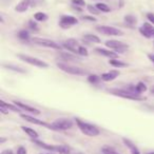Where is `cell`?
I'll return each instance as SVG.
<instances>
[{
    "label": "cell",
    "instance_id": "cell-1",
    "mask_svg": "<svg viewBox=\"0 0 154 154\" xmlns=\"http://www.w3.org/2000/svg\"><path fill=\"white\" fill-rule=\"evenodd\" d=\"M62 48L66 50V51L71 52V53L75 54V55H80V56H88L89 52L85 47L80 45L78 41L74 38H70L66 40L62 43Z\"/></svg>",
    "mask_w": 154,
    "mask_h": 154
},
{
    "label": "cell",
    "instance_id": "cell-2",
    "mask_svg": "<svg viewBox=\"0 0 154 154\" xmlns=\"http://www.w3.org/2000/svg\"><path fill=\"white\" fill-rule=\"evenodd\" d=\"M109 93H111L114 96L131 99V100H138V101L145 100V97L140 96L139 93H135L133 91L129 90V89H111V90H109Z\"/></svg>",
    "mask_w": 154,
    "mask_h": 154
},
{
    "label": "cell",
    "instance_id": "cell-3",
    "mask_svg": "<svg viewBox=\"0 0 154 154\" xmlns=\"http://www.w3.org/2000/svg\"><path fill=\"white\" fill-rule=\"evenodd\" d=\"M75 122H76L77 128L79 129V130L82 131V133H84L87 136L96 137L100 134L99 129L97 128L96 126H94V125H91V124H89V122H82V120L78 119V118H76Z\"/></svg>",
    "mask_w": 154,
    "mask_h": 154
},
{
    "label": "cell",
    "instance_id": "cell-4",
    "mask_svg": "<svg viewBox=\"0 0 154 154\" xmlns=\"http://www.w3.org/2000/svg\"><path fill=\"white\" fill-rule=\"evenodd\" d=\"M56 66H57V68L59 69V70H61L62 72L68 73V74H71V75H76V76H86V75H89L88 71H86L85 69L71 66V64L64 63V62H57Z\"/></svg>",
    "mask_w": 154,
    "mask_h": 154
},
{
    "label": "cell",
    "instance_id": "cell-5",
    "mask_svg": "<svg viewBox=\"0 0 154 154\" xmlns=\"http://www.w3.org/2000/svg\"><path fill=\"white\" fill-rule=\"evenodd\" d=\"M17 56L20 60H22V61L31 64V66H37V68L47 69L48 66H49V64H48L47 62L43 61V60H41V59H39V58L33 57V56H30V55H26V54H18Z\"/></svg>",
    "mask_w": 154,
    "mask_h": 154
},
{
    "label": "cell",
    "instance_id": "cell-6",
    "mask_svg": "<svg viewBox=\"0 0 154 154\" xmlns=\"http://www.w3.org/2000/svg\"><path fill=\"white\" fill-rule=\"evenodd\" d=\"M32 42H34L35 45H40V47H45V48H49V49H54V50H58V51H61L62 45H60L59 43L55 42L53 40H50L47 38H40V37H33L32 38Z\"/></svg>",
    "mask_w": 154,
    "mask_h": 154
},
{
    "label": "cell",
    "instance_id": "cell-7",
    "mask_svg": "<svg viewBox=\"0 0 154 154\" xmlns=\"http://www.w3.org/2000/svg\"><path fill=\"white\" fill-rule=\"evenodd\" d=\"M74 125L72 119H69V118H58V119L54 120L52 122V126H53L54 131H66L71 129Z\"/></svg>",
    "mask_w": 154,
    "mask_h": 154
},
{
    "label": "cell",
    "instance_id": "cell-8",
    "mask_svg": "<svg viewBox=\"0 0 154 154\" xmlns=\"http://www.w3.org/2000/svg\"><path fill=\"white\" fill-rule=\"evenodd\" d=\"M96 31L106 36H122L124 35V32L122 30L109 26H98L96 28Z\"/></svg>",
    "mask_w": 154,
    "mask_h": 154
},
{
    "label": "cell",
    "instance_id": "cell-9",
    "mask_svg": "<svg viewBox=\"0 0 154 154\" xmlns=\"http://www.w3.org/2000/svg\"><path fill=\"white\" fill-rule=\"evenodd\" d=\"M106 47H108L109 49H112L116 52V53H125L126 51H128L129 45L125 42L118 40H107L106 41Z\"/></svg>",
    "mask_w": 154,
    "mask_h": 154
},
{
    "label": "cell",
    "instance_id": "cell-10",
    "mask_svg": "<svg viewBox=\"0 0 154 154\" xmlns=\"http://www.w3.org/2000/svg\"><path fill=\"white\" fill-rule=\"evenodd\" d=\"M78 23V19L74 16L71 15H63L60 17L59 20V26L61 29H69L72 26H75V24Z\"/></svg>",
    "mask_w": 154,
    "mask_h": 154
},
{
    "label": "cell",
    "instance_id": "cell-11",
    "mask_svg": "<svg viewBox=\"0 0 154 154\" xmlns=\"http://www.w3.org/2000/svg\"><path fill=\"white\" fill-rule=\"evenodd\" d=\"M138 31L143 37H146V38L154 39V26L152 23L145 22V23H143V26L138 29Z\"/></svg>",
    "mask_w": 154,
    "mask_h": 154
},
{
    "label": "cell",
    "instance_id": "cell-12",
    "mask_svg": "<svg viewBox=\"0 0 154 154\" xmlns=\"http://www.w3.org/2000/svg\"><path fill=\"white\" fill-rule=\"evenodd\" d=\"M20 117L23 118V119L26 120V122H31V124L38 125V126H42V127H45V128L50 129V130H53L52 124H48V122H45L40 119H37L36 117H34V116H32V115H29V114H20Z\"/></svg>",
    "mask_w": 154,
    "mask_h": 154
},
{
    "label": "cell",
    "instance_id": "cell-13",
    "mask_svg": "<svg viewBox=\"0 0 154 154\" xmlns=\"http://www.w3.org/2000/svg\"><path fill=\"white\" fill-rule=\"evenodd\" d=\"M35 5V3L33 2V0H21L19 3L15 7V11L17 13H24L29 10V8Z\"/></svg>",
    "mask_w": 154,
    "mask_h": 154
},
{
    "label": "cell",
    "instance_id": "cell-14",
    "mask_svg": "<svg viewBox=\"0 0 154 154\" xmlns=\"http://www.w3.org/2000/svg\"><path fill=\"white\" fill-rule=\"evenodd\" d=\"M120 75V72L118 70H111L109 72H106L103 74H101V80L103 82H112V80L116 79L118 76Z\"/></svg>",
    "mask_w": 154,
    "mask_h": 154
},
{
    "label": "cell",
    "instance_id": "cell-15",
    "mask_svg": "<svg viewBox=\"0 0 154 154\" xmlns=\"http://www.w3.org/2000/svg\"><path fill=\"white\" fill-rule=\"evenodd\" d=\"M13 103H15V105L17 106V107H19L21 110H24L26 112H29V113H31V114H34V115H39V114H40V111H39L38 109L31 107V106L26 105V103H21V101L16 100V101H13Z\"/></svg>",
    "mask_w": 154,
    "mask_h": 154
},
{
    "label": "cell",
    "instance_id": "cell-16",
    "mask_svg": "<svg viewBox=\"0 0 154 154\" xmlns=\"http://www.w3.org/2000/svg\"><path fill=\"white\" fill-rule=\"evenodd\" d=\"M95 52L99 55H103L105 57H108V58H117L118 57V54L116 53L115 51H110V50H106V49H103V48H96L95 49Z\"/></svg>",
    "mask_w": 154,
    "mask_h": 154
},
{
    "label": "cell",
    "instance_id": "cell-17",
    "mask_svg": "<svg viewBox=\"0 0 154 154\" xmlns=\"http://www.w3.org/2000/svg\"><path fill=\"white\" fill-rule=\"evenodd\" d=\"M122 143H124L125 146L130 150L131 154H140L139 149L136 147V145H135L132 140H130V139H128V138H122Z\"/></svg>",
    "mask_w": 154,
    "mask_h": 154
},
{
    "label": "cell",
    "instance_id": "cell-18",
    "mask_svg": "<svg viewBox=\"0 0 154 154\" xmlns=\"http://www.w3.org/2000/svg\"><path fill=\"white\" fill-rule=\"evenodd\" d=\"M33 143L35 145H37L38 147L43 148V149L48 150V151H52V152H56V146H52V145H48V143H43V141L39 140V139H33Z\"/></svg>",
    "mask_w": 154,
    "mask_h": 154
},
{
    "label": "cell",
    "instance_id": "cell-19",
    "mask_svg": "<svg viewBox=\"0 0 154 154\" xmlns=\"http://www.w3.org/2000/svg\"><path fill=\"white\" fill-rule=\"evenodd\" d=\"M59 57L61 58L62 60H68V61H78V60H80V58L77 57L76 55H73V54H70V53H66V52L60 53Z\"/></svg>",
    "mask_w": 154,
    "mask_h": 154
},
{
    "label": "cell",
    "instance_id": "cell-20",
    "mask_svg": "<svg viewBox=\"0 0 154 154\" xmlns=\"http://www.w3.org/2000/svg\"><path fill=\"white\" fill-rule=\"evenodd\" d=\"M21 130L23 131L26 134H28L29 136L31 137L32 139H37L38 138V133L36 132V131L34 130V129H32V128H29V127H26V126H22L21 127Z\"/></svg>",
    "mask_w": 154,
    "mask_h": 154
},
{
    "label": "cell",
    "instance_id": "cell-21",
    "mask_svg": "<svg viewBox=\"0 0 154 154\" xmlns=\"http://www.w3.org/2000/svg\"><path fill=\"white\" fill-rule=\"evenodd\" d=\"M109 63L111 64L112 66H114V68H126V66H128V64L126 63V62H122V60H118L117 58H111V59L109 60Z\"/></svg>",
    "mask_w": 154,
    "mask_h": 154
},
{
    "label": "cell",
    "instance_id": "cell-22",
    "mask_svg": "<svg viewBox=\"0 0 154 154\" xmlns=\"http://www.w3.org/2000/svg\"><path fill=\"white\" fill-rule=\"evenodd\" d=\"M82 39H84L85 41H87V42H93V43L100 42V38L97 37L96 35H93V34H85Z\"/></svg>",
    "mask_w": 154,
    "mask_h": 154
},
{
    "label": "cell",
    "instance_id": "cell-23",
    "mask_svg": "<svg viewBox=\"0 0 154 154\" xmlns=\"http://www.w3.org/2000/svg\"><path fill=\"white\" fill-rule=\"evenodd\" d=\"M0 106H3V107H5L7 108L9 111H13V112H19V111H21V109H20L19 107H17V106L14 103V105H11V103H7L5 100H0Z\"/></svg>",
    "mask_w": 154,
    "mask_h": 154
},
{
    "label": "cell",
    "instance_id": "cell-24",
    "mask_svg": "<svg viewBox=\"0 0 154 154\" xmlns=\"http://www.w3.org/2000/svg\"><path fill=\"white\" fill-rule=\"evenodd\" d=\"M125 22H126L127 26H129L130 28H133L137 23V19L133 15H126L125 16Z\"/></svg>",
    "mask_w": 154,
    "mask_h": 154
},
{
    "label": "cell",
    "instance_id": "cell-25",
    "mask_svg": "<svg viewBox=\"0 0 154 154\" xmlns=\"http://www.w3.org/2000/svg\"><path fill=\"white\" fill-rule=\"evenodd\" d=\"M56 152L59 154H71V148L66 145L56 146Z\"/></svg>",
    "mask_w": 154,
    "mask_h": 154
},
{
    "label": "cell",
    "instance_id": "cell-26",
    "mask_svg": "<svg viewBox=\"0 0 154 154\" xmlns=\"http://www.w3.org/2000/svg\"><path fill=\"white\" fill-rule=\"evenodd\" d=\"M34 19L36 20V21L43 22V21H47V20L49 19V16H48L45 13H42V12H37V13L34 14Z\"/></svg>",
    "mask_w": 154,
    "mask_h": 154
},
{
    "label": "cell",
    "instance_id": "cell-27",
    "mask_svg": "<svg viewBox=\"0 0 154 154\" xmlns=\"http://www.w3.org/2000/svg\"><path fill=\"white\" fill-rule=\"evenodd\" d=\"M2 66H3V68L9 69V70L14 71V72H18V73H26V71L24 70L23 68H20V66H13V64H5V63H3V64H2Z\"/></svg>",
    "mask_w": 154,
    "mask_h": 154
},
{
    "label": "cell",
    "instance_id": "cell-28",
    "mask_svg": "<svg viewBox=\"0 0 154 154\" xmlns=\"http://www.w3.org/2000/svg\"><path fill=\"white\" fill-rule=\"evenodd\" d=\"M17 36H18V38L22 41H28L29 39H30V34H29V32L26 30H20L19 32H18Z\"/></svg>",
    "mask_w": 154,
    "mask_h": 154
},
{
    "label": "cell",
    "instance_id": "cell-29",
    "mask_svg": "<svg viewBox=\"0 0 154 154\" xmlns=\"http://www.w3.org/2000/svg\"><path fill=\"white\" fill-rule=\"evenodd\" d=\"M100 80H101V77L98 76V75L93 74V75H89L88 76V82L92 85H98Z\"/></svg>",
    "mask_w": 154,
    "mask_h": 154
},
{
    "label": "cell",
    "instance_id": "cell-30",
    "mask_svg": "<svg viewBox=\"0 0 154 154\" xmlns=\"http://www.w3.org/2000/svg\"><path fill=\"white\" fill-rule=\"evenodd\" d=\"M95 5H96V8L101 12V13H110V12H111V9H110L107 5H105V3L99 2V3H96Z\"/></svg>",
    "mask_w": 154,
    "mask_h": 154
},
{
    "label": "cell",
    "instance_id": "cell-31",
    "mask_svg": "<svg viewBox=\"0 0 154 154\" xmlns=\"http://www.w3.org/2000/svg\"><path fill=\"white\" fill-rule=\"evenodd\" d=\"M135 90H136L137 93L141 94V93H143V92L147 91V86H146V84H143V82H139L137 85H135Z\"/></svg>",
    "mask_w": 154,
    "mask_h": 154
},
{
    "label": "cell",
    "instance_id": "cell-32",
    "mask_svg": "<svg viewBox=\"0 0 154 154\" xmlns=\"http://www.w3.org/2000/svg\"><path fill=\"white\" fill-rule=\"evenodd\" d=\"M87 9H88V11L90 12L91 14H93V15H99V14L101 13V12L96 8V5H87Z\"/></svg>",
    "mask_w": 154,
    "mask_h": 154
},
{
    "label": "cell",
    "instance_id": "cell-33",
    "mask_svg": "<svg viewBox=\"0 0 154 154\" xmlns=\"http://www.w3.org/2000/svg\"><path fill=\"white\" fill-rule=\"evenodd\" d=\"M101 152H103V154H118L117 152H116L115 150L113 149V148L108 147V146H106V147H103V149H101Z\"/></svg>",
    "mask_w": 154,
    "mask_h": 154
},
{
    "label": "cell",
    "instance_id": "cell-34",
    "mask_svg": "<svg viewBox=\"0 0 154 154\" xmlns=\"http://www.w3.org/2000/svg\"><path fill=\"white\" fill-rule=\"evenodd\" d=\"M71 1H72V5H76V7H85L86 5L85 0H71Z\"/></svg>",
    "mask_w": 154,
    "mask_h": 154
},
{
    "label": "cell",
    "instance_id": "cell-35",
    "mask_svg": "<svg viewBox=\"0 0 154 154\" xmlns=\"http://www.w3.org/2000/svg\"><path fill=\"white\" fill-rule=\"evenodd\" d=\"M29 26H30L31 30L38 31V26H37V23L34 21V20H30V21H29Z\"/></svg>",
    "mask_w": 154,
    "mask_h": 154
},
{
    "label": "cell",
    "instance_id": "cell-36",
    "mask_svg": "<svg viewBox=\"0 0 154 154\" xmlns=\"http://www.w3.org/2000/svg\"><path fill=\"white\" fill-rule=\"evenodd\" d=\"M147 18H148V20H149V21L154 26V14L153 13H148Z\"/></svg>",
    "mask_w": 154,
    "mask_h": 154
},
{
    "label": "cell",
    "instance_id": "cell-37",
    "mask_svg": "<svg viewBox=\"0 0 154 154\" xmlns=\"http://www.w3.org/2000/svg\"><path fill=\"white\" fill-rule=\"evenodd\" d=\"M82 19L87 20V21H91V22H95L97 20L96 18L92 17V16H84V17H82Z\"/></svg>",
    "mask_w": 154,
    "mask_h": 154
},
{
    "label": "cell",
    "instance_id": "cell-38",
    "mask_svg": "<svg viewBox=\"0 0 154 154\" xmlns=\"http://www.w3.org/2000/svg\"><path fill=\"white\" fill-rule=\"evenodd\" d=\"M17 154H26V149L21 146L17 149Z\"/></svg>",
    "mask_w": 154,
    "mask_h": 154
},
{
    "label": "cell",
    "instance_id": "cell-39",
    "mask_svg": "<svg viewBox=\"0 0 154 154\" xmlns=\"http://www.w3.org/2000/svg\"><path fill=\"white\" fill-rule=\"evenodd\" d=\"M0 112H1V113L2 114H9V110L7 109V108L5 107H3V106H0Z\"/></svg>",
    "mask_w": 154,
    "mask_h": 154
},
{
    "label": "cell",
    "instance_id": "cell-40",
    "mask_svg": "<svg viewBox=\"0 0 154 154\" xmlns=\"http://www.w3.org/2000/svg\"><path fill=\"white\" fill-rule=\"evenodd\" d=\"M1 154H14V152L12 151L11 149H7V150H3V151L1 152Z\"/></svg>",
    "mask_w": 154,
    "mask_h": 154
},
{
    "label": "cell",
    "instance_id": "cell-41",
    "mask_svg": "<svg viewBox=\"0 0 154 154\" xmlns=\"http://www.w3.org/2000/svg\"><path fill=\"white\" fill-rule=\"evenodd\" d=\"M148 58L154 63V54H148Z\"/></svg>",
    "mask_w": 154,
    "mask_h": 154
},
{
    "label": "cell",
    "instance_id": "cell-42",
    "mask_svg": "<svg viewBox=\"0 0 154 154\" xmlns=\"http://www.w3.org/2000/svg\"><path fill=\"white\" fill-rule=\"evenodd\" d=\"M5 137H1V138H0V143H5Z\"/></svg>",
    "mask_w": 154,
    "mask_h": 154
},
{
    "label": "cell",
    "instance_id": "cell-43",
    "mask_svg": "<svg viewBox=\"0 0 154 154\" xmlns=\"http://www.w3.org/2000/svg\"><path fill=\"white\" fill-rule=\"evenodd\" d=\"M143 154H154V151L153 152H147V153H143Z\"/></svg>",
    "mask_w": 154,
    "mask_h": 154
},
{
    "label": "cell",
    "instance_id": "cell-44",
    "mask_svg": "<svg viewBox=\"0 0 154 154\" xmlns=\"http://www.w3.org/2000/svg\"><path fill=\"white\" fill-rule=\"evenodd\" d=\"M151 94H154V88L151 89Z\"/></svg>",
    "mask_w": 154,
    "mask_h": 154
},
{
    "label": "cell",
    "instance_id": "cell-45",
    "mask_svg": "<svg viewBox=\"0 0 154 154\" xmlns=\"http://www.w3.org/2000/svg\"><path fill=\"white\" fill-rule=\"evenodd\" d=\"M47 154H54V153H47Z\"/></svg>",
    "mask_w": 154,
    "mask_h": 154
},
{
    "label": "cell",
    "instance_id": "cell-46",
    "mask_svg": "<svg viewBox=\"0 0 154 154\" xmlns=\"http://www.w3.org/2000/svg\"><path fill=\"white\" fill-rule=\"evenodd\" d=\"M153 45H154V42H153Z\"/></svg>",
    "mask_w": 154,
    "mask_h": 154
}]
</instances>
